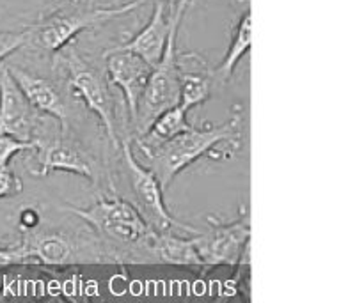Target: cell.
<instances>
[{"label": "cell", "mask_w": 364, "mask_h": 303, "mask_svg": "<svg viewBox=\"0 0 364 303\" xmlns=\"http://www.w3.org/2000/svg\"><path fill=\"white\" fill-rule=\"evenodd\" d=\"M242 133H244V117L242 109H235L230 119L223 124H206L205 128H192L183 131L173 141L160 144L159 148H153L144 151L148 158L149 167L153 174L159 180L164 192L171 184V181L198 162L203 156H210L213 160L230 158L224 149L231 151H240L242 148Z\"/></svg>", "instance_id": "cell-1"}, {"label": "cell", "mask_w": 364, "mask_h": 303, "mask_svg": "<svg viewBox=\"0 0 364 303\" xmlns=\"http://www.w3.org/2000/svg\"><path fill=\"white\" fill-rule=\"evenodd\" d=\"M188 4H191V0H178L174 9L171 11V27L166 50H164L159 62L151 67V75H149L144 92L139 99L135 116L130 119L137 137L148 131L153 121L156 119V116H160L164 110L178 105V101H180L181 70L180 62H178L176 41L178 28H180L181 18H183Z\"/></svg>", "instance_id": "cell-2"}, {"label": "cell", "mask_w": 364, "mask_h": 303, "mask_svg": "<svg viewBox=\"0 0 364 303\" xmlns=\"http://www.w3.org/2000/svg\"><path fill=\"white\" fill-rule=\"evenodd\" d=\"M148 0H132V2L123 4L117 7H91L77 6L75 2L71 7L59 9L52 13L50 16L41 18L38 23L28 25L23 28L25 32V45L32 50L39 52H59L63 46L71 43V39L77 38L80 32L87 28L98 27V25L112 21L123 14L132 13L139 9L142 4Z\"/></svg>", "instance_id": "cell-3"}, {"label": "cell", "mask_w": 364, "mask_h": 303, "mask_svg": "<svg viewBox=\"0 0 364 303\" xmlns=\"http://www.w3.org/2000/svg\"><path fill=\"white\" fill-rule=\"evenodd\" d=\"M59 52L60 60L68 71L70 87L84 99L87 109L98 116L114 148H119L121 141L116 128V101H114L105 77L96 67H92L73 46H70V43L63 46Z\"/></svg>", "instance_id": "cell-4"}, {"label": "cell", "mask_w": 364, "mask_h": 303, "mask_svg": "<svg viewBox=\"0 0 364 303\" xmlns=\"http://www.w3.org/2000/svg\"><path fill=\"white\" fill-rule=\"evenodd\" d=\"M64 211L87 222L98 233L124 245H142L151 233V227L142 219L141 211L132 202L119 197H102L91 208L64 206Z\"/></svg>", "instance_id": "cell-5"}, {"label": "cell", "mask_w": 364, "mask_h": 303, "mask_svg": "<svg viewBox=\"0 0 364 303\" xmlns=\"http://www.w3.org/2000/svg\"><path fill=\"white\" fill-rule=\"evenodd\" d=\"M119 149H123V160L127 163L132 188H134V194L137 197V209L141 211L142 219L148 222V226L153 231H160V233L171 231V227L187 231V233H198L194 227L180 222L171 215L166 202H164V188L160 187L159 180L151 170L137 163L134 153H132V145L124 141L121 142Z\"/></svg>", "instance_id": "cell-6"}, {"label": "cell", "mask_w": 364, "mask_h": 303, "mask_svg": "<svg viewBox=\"0 0 364 303\" xmlns=\"http://www.w3.org/2000/svg\"><path fill=\"white\" fill-rule=\"evenodd\" d=\"M251 215L242 206L238 219L231 224H223L215 216H208L210 234H199V252L203 258L201 273L210 272L215 266L237 268L242 252L251 245Z\"/></svg>", "instance_id": "cell-7"}, {"label": "cell", "mask_w": 364, "mask_h": 303, "mask_svg": "<svg viewBox=\"0 0 364 303\" xmlns=\"http://www.w3.org/2000/svg\"><path fill=\"white\" fill-rule=\"evenodd\" d=\"M103 59L107 64V73H109L110 82L121 89L127 101L130 119L135 116L139 99L144 92L146 84L151 75V66L146 60L135 53L127 52V50L109 48L103 52Z\"/></svg>", "instance_id": "cell-8"}, {"label": "cell", "mask_w": 364, "mask_h": 303, "mask_svg": "<svg viewBox=\"0 0 364 303\" xmlns=\"http://www.w3.org/2000/svg\"><path fill=\"white\" fill-rule=\"evenodd\" d=\"M32 110L31 103L11 77L7 64L0 62V133L32 141L36 135V116Z\"/></svg>", "instance_id": "cell-9"}, {"label": "cell", "mask_w": 364, "mask_h": 303, "mask_svg": "<svg viewBox=\"0 0 364 303\" xmlns=\"http://www.w3.org/2000/svg\"><path fill=\"white\" fill-rule=\"evenodd\" d=\"M169 27V7H167L166 2H162V0H156L148 23H146L130 41L123 43V45L119 46H114V48L127 50V52L135 53V55L141 57L142 60H146V62L153 67L160 60L164 50H166Z\"/></svg>", "instance_id": "cell-10"}, {"label": "cell", "mask_w": 364, "mask_h": 303, "mask_svg": "<svg viewBox=\"0 0 364 303\" xmlns=\"http://www.w3.org/2000/svg\"><path fill=\"white\" fill-rule=\"evenodd\" d=\"M7 67H9L11 77L14 78V82L18 84L20 91L23 92L27 101L31 103L32 109L38 110V112L48 114L50 117L59 121L63 131H66L68 110L59 89L52 82L46 80V78L28 73V71L21 70V67L11 66V64H7Z\"/></svg>", "instance_id": "cell-11"}, {"label": "cell", "mask_w": 364, "mask_h": 303, "mask_svg": "<svg viewBox=\"0 0 364 303\" xmlns=\"http://www.w3.org/2000/svg\"><path fill=\"white\" fill-rule=\"evenodd\" d=\"M141 247L146 248L156 263L203 268L199 234H194V238H180L171 231H151Z\"/></svg>", "instance_id": "cell-12"}, {"label": "cell", "mask_w": 364, "mask_h": 303, "mask_svg": "<svg viewBox=\"0 0 364 303\" xmlns=\"http://www.w3.org/2000/svg\"><path fill=\"white\" fill-rule=\"evenodd\" d=\"M38 148H41V153L38 158L39 167L32 170L34 176L45 177L52 170H60V172H71L89 181H95V172H92L89 160L70 142L57 138V141L46 142V144L38 142Z\"/></svg>", "instance_id": "cell-13"}, {"label": "cell", "mask_w": 364, "mask_h": 303, "mask_svg": "<svg viewBox=\"0 0 364 303\" xmlns=\"http://www.w3.org/2000/svg\"><path fill=\"white\" fill-rule=\"evenodd\" d=\"M181 70V84H180V101L178 105L188 112L196 106L203 105L206 99L212 96L213 75L208 71L205 60H199L192 53L178 57Z\"/></svg>", "instance_id": "cell-14"}, {"label": "cell", "mask_w": 364, "mask_h": 303, "mask_svg": "<svg viewBox=\"0 0 364 303\" xmlns=\"http://www.w3.org/2000/svg\"><path fill=\"white\" fill-rule=\"evenodd\" d=\"M23 247L25 254H27L28 261L31 259H38V263L50 266H60L70 265L75 261V247L66 236L59 233H32V231H25Z\"/></svg>", "instance_id": "cell-15"}, {"label": "cell", "mask_w": 364, "mask_h": 303, "mask_svg": "<svg viewBox=\"0 0 364 303\" xmlns=\"http://www.w3.org/2000/svg\"><path fill=\"white\" fill-rule=\"evenodd\" d=\"M192 128L194 126L187 121V112L180 105H174L171 109L164 110L160 116H156L151 126L148 128V131L141 137H135V144L144 153L148 149L159 148L160 144L173 141L174 137H178L183 131L192 130Z\"/></svg>", "instance_id": "cell-16"}, {"label": "cell", "mask_w": 364, "mask_h": 303, "mask_svg": "<svg viewBox=\"0 0 364 303\" xmlns=\"http://www.w3.org/2000/svg\"><path fill=\"white\" fill-rule=\"evenodd\" d=\"M251 38H252V16L251 9L244 11L242 16L237 20L235 25L233 35H231L230 48H228L226 55L220 60L219 66L212 71L213 80L217 82H228L233 77L235 70H237L238 62L242 60V57L251 50Z\"/></svg>", "instance_id": "cell-17"}, {"label": "cell", "mask_w": 364, "mask_h": 303, "mask_svg": "<svg viewBox=\"0 0 364 303\" xmlns=\"http://www.w3.org/2000/svg\"><path fill=\"white\" fill-rule=\"evenodd\" d=\"M38 142L21 141V138L13 137L9 133H0V169L9 165V160L18 153L38 149Z\"/></svg>", "instance_id": "cell-18"}, {"label": "cell", "mask_w": 364, "mask_h": 303, "mask_svg": "<svg viewBox=\"0 0 364 303\" xmlns=\"http://www.w3.org/2000/svg\"><path fill=\"white\" fill-rule=\"evenodd\" d=\"M21 190H23V183L20 177L7 167H2L0 169V199L14 197V195L21 194Z\"/></svg>", "instance_id": "cell-19"}, {"label": "cell", "mask_w": 364, "mask_h": 303, "mask_svg": "<svg viewBox=\"0 0 364 303\" xmlns=\"http://www.w3.org/2000/svg\"><path fill=\"white\" fill-rule=\"evenodd\" d=\"M25 45V32H0V62L16 52L18 48H23Z\"/></svg>", "instance_id": "cell-20"}, {"label": "cell", "mask_w": 364, "mask_h": 303, "mask_svg": "<svg viewBox=\"0 0 364 303\" xmlns=\"http://www.w3.org/2000/svg\"><path fill=\"white\" fill-rule=\"evenodd\" d=\"M28 258L25 254L23 247H13V248H0V266H11V265H23L27 263Z\"/></svg>", "instance_id": "cell-21"}, {"label": "cell", "mask_w": 364, "mask_h": 303, "mask_svg": "<svg viewBox=\"0 0 364 303\" xmlns=\"http://www.w3.org/2000/svg\"><path fill=\"white\" fill-rule=\"evenodd\" d=\"M38 224H39V215H38V211H36V209L28 208V209H25V211H21V216H20L21 229L32 231V229H36V227H38Z\"/></svg>", "instance_id": "cell-22"}, {"label": "cell", "mask_w": 364, "mask_h": 303, "mask_svg": "<svg viewBox=\"0 0 364 303\" xmlns=\"http://www.w3.org/2000/svg\"><path fill=\"white\" fill-rule=\"evenodd\" d=\"M148 2H149V0H148ZM162 2H166V6L169 7V11H173L174 6L178 4V0H162Z\"/></svg>", "instance_id": "cell-23"}, {"label": "cell", "mask_w": 364, "mask_h": 303, "mask_svg": "<svg viewBox=\"0 0 364 303\" xmlns=\"http://www.w3.org/2000/svg\"><path fill=\"white\" fill-rule=\"evenodd\" d=\"M64 2H68V4H75V2H78V0H64Z\"/></svg>", "instance_id": "cell-24"}]
</instances>
